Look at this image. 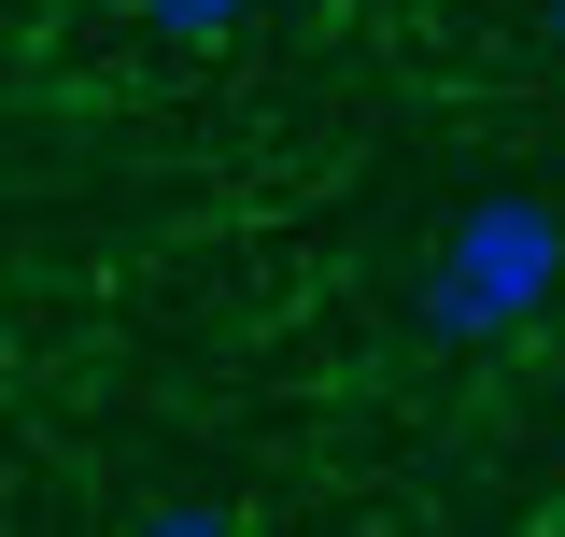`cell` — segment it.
<instances>
[{"label": "cell", "mask_w": 565, "mask_h": 537, "mask_svg": "<svg viewBox=\"0 0 565 537\" xmlns=\"http://www.w3.org/2000/svg\"><path fill=\"white\" fill-rule=\"evenodd\" d=\"M128 537H241V524H226V509H212V495H156V509H141Z\"/></svg>", "instance_id": "3957f363"}, {"label": "cell", "mask_w": 565, "mask_h": 537, "mask_svg": "<svg viewBox=\"0 0 565 537\" xmlns=\"http://www.w3.org/2000/svg\"><path fill=\"white\" fill-rule=\"evenodd\" d=\"M552 297H565V199H523V185L452 199V227H438L424 268H411V326L438 339V354L523 339Z\"/></svg>", "instance_id": "6da1fadb"}, {"label": "cell", "mask_w": 565, "mask_h": 537, "mask_svg": "<svg viewBox=\"0 0 565 537\" xmlns=\"http://www.w3.org/2000/svg\"><path fill=\"white\" fill-rule=\"evenodd\" d=\"M552 43H565V0H552Z\"/></svg>", "instance_id": "277c9868"}, {"label": "cell", "mask_w": 565, "mask_h": 537, "mask_svg": "<svg viewBox=\"0 0 565 537\" xmlns=\"http://www.w3.org/2000/svg\"><path fill=\"white\" fill-rule=\"evenodd\" d=\"M128 14L156 29V43H226V29H241L255 0H128Z\"/></svg>", "instance_id": "7a4b0ae2"}]
</instances>
